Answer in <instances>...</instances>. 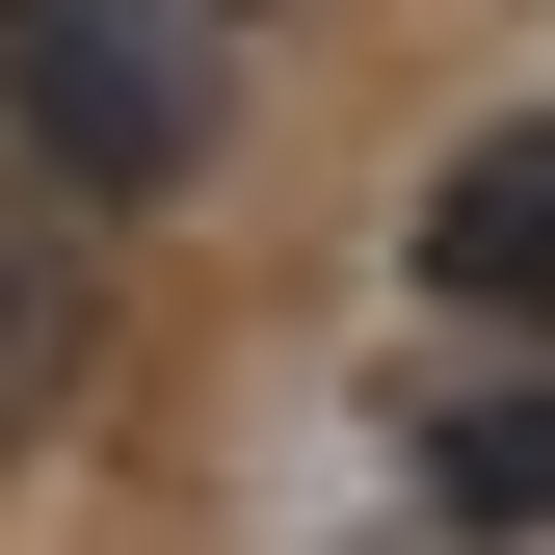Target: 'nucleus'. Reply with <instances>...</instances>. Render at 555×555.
I'll list each match as a JSON object with an SVG mask.
<instances>
[{"instance_id":"obj_1","label":"nucleus","mask_w":555,"mask_h":555,"mask_svg":"<svg viewBox=\"0 0 555 555\" xmlns=\"http://www.w3.org/2000/svg\"><path fill=\"white\" fill-rule=\"evenodd\" d=\"M0 132L27 185H185L212 159V0H0Z\"/></svg>"},{"instance_id":"obj_2","label":"nucleus","mask_w":555,"mask_h":555,"mask_svg":"<svg viewBox=\"0 0 555 555\" xmlns=\"http://www.w3.org/2000/svg\"><path fill=\"white\" fill-rule=\"evenodd\" d=\"M424 292H450L476 344H555V106L476 132V159L424 185Z\"/></svg>"},{"instance_id":"obj_3","label":"nucleus","mask_w":555,"mask_h":555,"mask_svg":"<svg viewBox=\"0 0 555 555\" xmlns=\"http://www.w3.org/2000/svg\"><path fill=\"white\" fill-rule=\"evenodd\" d=\"M80 344H106L80 212H53V185H0V424H53V397H80Z\"/></svg>"},{"instance_id":"obj_4","label":"nucleus","mask_w":555,"mask_h":555,"mask_svg":"<svg viewBox=\"0 0 555 555\" xmlns=\"http://www.w3.org/2000/svg\"><path fill=\"white\" fill-rule=\"evenodd\" d=\"M424 476H450L476 529H555V397H450V450H424Z\"/></svg>"}]
</instances>
